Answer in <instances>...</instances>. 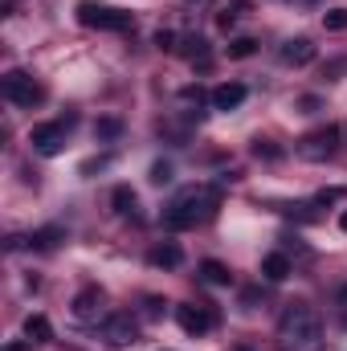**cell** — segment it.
<instances>
[{"instance_id":"cell-21","label":"cell","mask_w":347,"mask_h":351,"mask_svg":"<svg viewBox=\"0 0 347 351\" xmlns=\"http://www.w3.org/2000/svg\"><path fill=\"white\" fill-rule=\"evenodd\" d=\"M172 180V164H156L152 168V184H168Z\"/></svg>"},{"instance_id":"cell-12","label":"cell","mask_w":347,"mask_h":351,"mask_svg":"<svg viewBox=\"0 0 347 351\" xmlns=\"http://www.w3.org/2000/svg\"><path fill=\"white\" fill-rule=\"evenodd\" d=\"M25 335H29V343H49L53 339V327H49L45 315H29L25 319Z\"/></svg>"},{"instance_id":"cell-15","label":"cell","mask_w":347,"mask_h":351,"mask_svg":"<svg viewBox=\"0 0 347 351\" xmlns=\"http://www.w3.org/2000/svg\"><path fill=\"white\" fill-rule=\"evenodd\" d=\"M110 204H115L119 217H135V192H131L127 184H119V188L110 192Z\"/></svg>"},{"instance_id":"cell-20","label":"cell","mask_w":347,"mask_h":351,"mask_svg":"<svg viewBox=\"0 0 347 351\" xmlns=\"http://www.w3.org/2000/svg\"><path fill=\"white\" fill-rule=\"evenodd\" d=\"M323 25H327V29H347V8H331V12H323Z\"/></svg>"},{"instance_id":"cell-13","label":"cell","mask_w":347,"mask_h":351,"mask_svg":"<svg viewBox=\"0 0 347 351\" xmlns=\"http://www.w3.org/2000/svg\"><path fill=\"white\" fill-rule=\"evenodd\" d=\"M180 258H184V254H180V245H172V241H168V245H156V250L147 254V262L160 265V269H176Z\"/></svg>"},{"instance_id":"cell-4","label":"cell","mask_w":347,"mask_h":351,"mask_svg":"<svg viewBox=\"0 0 347 351\" xmlns=\"http://www.w3.org/2000/svg\"><path fill=\"white\" fill-rule=\"evenodd\" d=\"M335 147H339V127H319V131H311V135L298 139V156L311 160V164L335 156Z\"/></svg>"},{"instance_id":"cell-6","label":"cell","mask_w":347,"mask_h":351,"mask_svg":"<svg viewBox=\"0 0 347 351\" xmlns=\"http://www.w3.org/2000/svg\"><path fill=\"white\" fill-rule=\"evenodd\" d=\"M176 323H180L188 335H208V331L217 327V315H213V306H204V302H180V306H176Z\"/></svg>"},{"instance_id":"cell-17","label":"cell","mask_w":347,"mask_h":351,"mask_svg":"<svg viewBox=\"0 0 347 351\" xmlns=\"http://www.w3.org/2000/svg\"><path fill=\"white\" fill-rule=\"evenodd\" d=\"M58 241H66V233H62V229H41V233H33V237H29V245H33V250H53Z\"/></svg>"},{"instance_id":"cell-26","label":"cell","mask_w":347,"mask_h":351,"mask_svg":"<svg viewBox=\"0 0 347 351\" xmlns=\"http://www.w3.org/2000/svg\"><path fill=\"white\" fill-rule=\"evenodd\" d=\"M8 351H25V348H21V343H12V348H8Z\"/></svg>"},{"instance_id":"cell-1","label":"cell","mask_w":347,"mask_h":351,"mask_svg":"<svg viewBox=\"0 0 347 351\" xmlns=\"http://www.w3.org/2000/svg\"><path fill=\"white\" fill-rule=\"evenodd\" d=\"M278 351H323V323L311 306L294 302L278 319Z\"/></svg>"},{"instance_id":"cell-18","label":"cell","mask_w":347,"mask_h":351,"mask_svg":"<svg viewBox=\"0 0 347 351\" xmlns=\"http://www.w3.org/2000/svg\"><path fill=\"white\" fill-rule=\"evenodd\" d=\"M241 12H250V4H246V0H233V4H225V8H221L217 25H221V29H233V21H237Z\"/></svg>"},{"instance_id":"cell-22","label":"cell","mask_w":347,"mask_h":351,"mask_svg":"<svg viewBox=\"0 0 347 351\" xmlns=\"http://www.w3.org/2000/svg\"><path fill=\"white\" fill-rule=\"evenodd\" d=\"M119 131H123V127H119L115 119H106V123H98V135H106V139H110V135H119Z\"/></svg>"},{"instance_id":"cell-7","label":"cell","mask_w":347,"mask_h":351,"mask_svg":"<svg viewBox=\"0 0 347 351\" xmlns=\"http://www.w3.org/2000/svg\"><path fill=\"white\" fill-rule=\"evenodd\" d=\"M66 131H70V123H41V127H33L29 143H33V152H41V156H58V152L66 147Z\"/></svg>"},{"instance_id":"cell-14","label":"cell","mask_w":347,"mask_h":351,"mask_svg":"<svg viewBox=\"0 0 347 351\" xmlns=\"http://www.w3.org/2000/svg\"><path fill=\"white\" fill-rule=\"evenodd\" d=\"M261 274H265L270 282H282V278H290V258H286V254H270V258L261 262Z\"/></svg>"},{"instance_id":"cell-5","label":"cell","mask_w":347,"mask_h":351,"mask_svg":"<svg viewBox=\"0 0 347 351\" xmlns=\"http://www.w3.org/2000/svg\"><path fill=\"white\" fill-rule=\"evenodd\" d=\"M0 86H4V98H8V102H16V106H33V102H41V98H45V90L37 86V82H33V74H25V70H8Z\"/></svg>"},{"instance_id":"cell-16","label":"cell","mask_w":347,"mask_h":351,"mask_svg":"<svg viewBox=\"0 0 347 351\" xmlns=\"http://www.w3.org/2000/svg\"><path fill=\"white\" fill-rule=\"evenodd\" d=\"M200 278H204V282H213V286H229V269H225L221 262H213V258H208V262H200Z\"/></svg>"},{"instance_id":"cell-2","label":"cell","mask_w":347,"mask_h":351,"mask_svg":"<svg viewBox=\"0 0 347 351\" xmlns=\"http://www.w3.org/2000/svg\"><path fill=\"white\" fill-rule=\"evenodd\" d=\"M217 208H221V192L208 188V184H192V188H184L172 204H168L164 225H168V229H196V225H204Z\"/></svg>"},{"instance_id":"cell-25","label":"cell","mask_w":347,"mask_h":351,"mask_svg":"<svg viewBox=\"0 0 347 351\" xmlns=\"http://www.w3.org/2000/svg\"><path fill=\"white\" fill-rule=\"evenodd\" d=\"M339 225H344V233H347V213H344V217H339Z\"/></svg>"},{"instance_id":"cell-23","label":"cell","mask_w":347,"mask_h":351,"mask_svg":"<svg viewBox=\"0 0 347 351\" xmlns=\"http://www.w3.org/2000/svg\"><path fill=\"white\" fill-rule=\"evenodd\" d=\"M172 33H164V29H160V33H156V45H160V49H172Z\"/></svg>"},{"instance_id":"cell-9","label":"cell","mask_w":347,"mask_h":351,"mask_svg":"<svg viewBox=\"0 0 347 351\" xmlns=\"http://www.w3.org/2000/svg\"><path fill=\"white\" fill-rule=\"evenodd\" d=\"M282 62H286V66H311V62H315V45H311L307 37H290V41L282 45Z\"/></svg>"},{"instance_id":"cell-19","label":"cell","mask_w":347,"mask_h":351,"mask_svg":"<svg viewBox=\"0 0 347 351\" xmlns=\"http://www.w3.org/2000/svg\"><path fill=\"white\" fill-rule=\"evenodd\" d=\"M254 49H258L254 37H237V41L229 45V58H254Z\"/></svg>"},{"instance_id":"cell-24","label":"cell","mask_w":347,"mask_h":351,"mask_svg":"<svg viewBox=\"0 0 347 351\" xmlns=\"http://www.w3.org/2000/svg\"><path fill=\"white\" fill-rule=\"evenodd\" d=\"M339 311H344V323H347V286L339 290Z\"/></svg>"},{"instance_id":"cell-8","label":"cell","mask_w":347,"mask_h":351,"mask_svg":"<svg viewBox=\"0 0 347 351\" xmlns=\"http://www.w3.org/2000/svg\"><path fill=\"white\" fill-rule=\"evenodd\" d=\"M135 335H139V323H135L131 315H110V319L102 323V339H106L110 348H127V343H135Z\"/></svg>"},{"instance_id":"cell-3","label":"cell","mask_w":347,"mask_h":351,"mask_svg":"<svg viewBox=\"0 0 347 351\" xmlns=\"http://www.w3.org/2000/svg\"><path fill=\"white\" fill-rule=\"evenodd\" d=\"M78 21H82L86 29H110V33L135 29L131 12H123V8H102V4H94V0H82V4H78Z\"/></svg>"},{"instance_id":"cell-10","label":"cell","mask_w":347,"mask_h":351,"mask_svg":"<svg viewBox=\"0 0 347 351\" xmlns=\"http://www.w3.org/2000/svg\"><path fill=\"white\" fill-rule=\"evenodd\" d=\"M74 315H78L82 323H90V319L102 315V290H98V286H86V290L74 298Z\"/></svg>"},{"instance_id":"cell-11","label":"cell","mask_w":347,"mask_h":351,"mask_svg":"<svg viewBox=\"0 0 347 351\" xmlns=\"http://www.w3.org/2000/svg\"><path fill=\"white\" fill-rule=\"evenodd\" d=\"M246 102V86L241 82H225V86L213 90V110H233Z\"/></svg>"}]
</instances>
